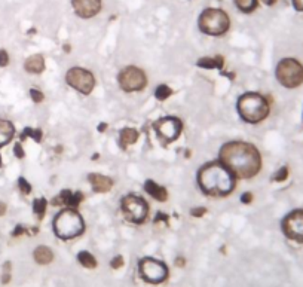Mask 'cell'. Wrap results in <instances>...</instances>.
Masks as SVG:
<instances>
[{
	"label": "cell",
	"mask_w": 303,
	"mask_h": 287,
	"mask_svg": "<svg viewBox=\"0 0 303 287\" xmlns=\"http://www.w3.org/2000/svg\"><path fill=\"white\" fill-rule=\"evenodd\" d=\"M220 162L225 164L233 176L241 179L254 177L262 168L259 151L244 141H230L220 149Z\"/></svg>",
	"instance_id": "6da1fadb"
},
{
	"label": "cell",
	"mask_w": 303,
	"mask_h": 287,
	"mask_svg": "<svg viewBox=\"0 0 303 287\" xmlns=\"http://www.w3.org/2000/svg\"><path fill=\"white\" fill-rule=\"evenodd\" d=\"M198 183L207 195L225 196L235 189V176L225 164L209 162L198 173Z\"/></svg>",
	"instance_id": "7a4b0ae2"
},
{
	"label": "cell",
	"mask_w": 303,
	"mask_h": 287,
	"mask_svg": "<svg viewBox=\"0 0 303 287\" xmlns=\"http://www.w3.org/2000/svg\"><path fill=\"white\" fill-rule=\"evenodd\" d=\"M238 112L248 124H259L269 115V103L257 93H247L238 100Z\"/></svg>",
	"instance_id": "3957f363"
},
{
	"label": "cell",
	"mask_w": 303,
	"mask_h": 287,
	"mask_svg": "<svg viewBox=\"0 0 303 287\" xmlns=\"http://www.w3.org/2000/svg\"><path fill=\"white\" fill-rule=\"evenodd\" d=\"M85 223L75 209H66L54 219V232L61 240H72L83 234Z\"/></svg>",
	"instance_id": "277c9868"
},
{
	"label": "cell",
	"mask_w": 303,
	"mask_h": 287,
	"mask_svg": "<svg viewBox=\"0 0 303 287\" xmlns=\"http://www.w3.org/2000/svg\"><path fill=\"white\" fill-rule=\"evenodd\" d=\"M198 27L202 33H205L208 36H222L229 30L230 19L223 9L207 8L199 15Z\"/></svg>",
	"instance_id": "5b68a950"
},
{
	"label": "cell",
	"mask_w": 303,
	"mask_h": 287,
	"mask_svg": "<svg viewBox=\"0 0 303 287\" xmlns=\"http://www.w3.org/2000/svg\"><path fill=\"white\" fill-rule=\"evenodd\" d=\"M277 79L288 90L297 88L303 83V66L294 58H284L277 66Z\"/></svg>",
	"instance_id": "8992f818"
},
{
	"label": "cell",
	"mask_w": 303,
	"mask_h": 287,
	"mask_svg": "<svg viewBox=\"0 0 303 287\" xmlns=\"http://www.w3.org/2000/svg\"><path fill=\"white\" fill-rule=\"evenodd\" d=\"M138 271H140L141 278L150 284H161L168 278L167 265L164 262L152 259V257H143L138 262Z\"/></svg>",
	"instance_id": "52a82bcc"
},
{
	"label": "cell",
	"mask_w": 303,
	"mask_h": 287,
	"mask_svg": "<svg viewBox=\"0 0 303 287\" xmlns=\"http://www.w3.org/2000/svg\"><path fill=\"white\" fill-rule=\"evenodd\" d=\"M122 211L130 222L143 223L149 214V206L141 196L128 195L122 199Z\"/></svg>",
	"instance_id": "ba28073f"
},
{
	"label": "cell",
	"mask_w": 303,
	"mask_h": 287,
	"mask_svg": "<svg viewBox=\"0 0 303 287\" xmlns=\"http://www.w3.org/2000/svg\"><path fill=\"white\" fill-rule=\"evenodd\" d=\"M117 82L120 85V88L127 93H134V91H141L146 83H147V77L144 75V72L138 67L130 66L127 69H124L119 77Z\"/></svg>",
	"instance_id": "9c48e42d"
},
{
	"label": "cell",
	"mask_w": 303,
	"mask_h": 287,
	"mask_svg": "<svg viewBox=\"0 0 303 287\" xmlns=\"http://www.w3.org/2000/svg\"><path fill=\"white\" fill-rule=\"evenodd\" d=\"M66 82L82 94H91L95 85L94 75L80 67L70 69L66 75Z\"/></svg>",
	"instance_id": "30bf717a"
},
{
	"label": "cell",
	"mask_w": 303,
	"mask_h": 287,
	"mask_svg": "<svg viewBox=\"0 0 303 287\" xmlns=\"http://www.w3.org/2000/svg\"><path fill=\"white\" fill-rule=\"evenodd\" d=\"M181 130H183L181 121L174 116L159 119L155 124V131L159 137V140L162 141V145H168V143H172L174 140H177Z\"/></svg>",
	"instance_id": "8fae6325"
},
{
	"label": "cell",
	"mask_w": 303,
	"mask_h": 287,
	"mask_svg": "<svg viewBox=\"0 0 303 287\" xmlns=\"http://www.w3.org/2000/svg\"><path fill=\"white\" fill-rule=\"evenodd\" d=\"M281 226L287 238L303 244V210H294L287 214Z\"/></svg>",
	"instance_id": "7c38bea8"
},
{
	"label": "cell",
	"mask_w": 303,
	"mask_h": 287,
	"mask_svg": "<svg viewBox=\"0 0 303 287\" xmlns=\"http://www.w3.org/2000/svg\"><path fill=\"white\" fill-rule=\"evenodd\" d=\"M76 15L80 18H93L101 11V0H72Z\"/></svg>",
	"instance_id": "4fadbf2b"
},
{
	"label": "cell",
	"mask_w": 303,
	"mask_h": 287,
	"mask_svg": "<svg viewBox=\"0 0 303 287\" xmlns=\"http://www.w3.org/2000/svg\"><path fill=\"white\" fill-rule=\"evenodd\" d=\"M82 199H83V193L82 192L72 193V191L64 189V191H61V193L58 195V198L52 199V204L54 206H66L69 209H76Z\"/></svg>",
	"instance_id": "5bb4252c"
},
{
	"label": "cell",
	"mask_w": 303,
	"mask_h": 287,
	"mask_svg": "<svg viewBox=\"0 0 303 287\" xmlns=\"http://www.w3.org/2000/svg\"><path fill=\"white\" fill-rule=\"evenodd\" d=\"M91 186L97 193H104L109 192L113 188V180L107 176H101V174H89L88 176Z\"/></svg>",
	"instance_id": "9a60e30c"
},
{
	"label": "cell",
	"mask_w": 303,
	"mask_h": 287,
	"mask_svg": "<svg viewBox=\"0 0 303 287\" xmlns=\"http://www.w3.org/2000/svg\"><path fill=\"white\" fill-rule=\"evenodd\" d=\"M24 69H25L28 73L40 75V73L45 70V58L42 57L40 54L28 57L25 60V63H24Z\"/></svg>",
	"instance_id": "2e32d148"
},
{
	"label": "cell",
	"mask_w": 303,
	"mask_h": 287,
	"mask_svg": "<svg viewBox=\"0 0 303 287\" xmlns=\"http://www.w3.org/2000/svg\"><path fill=\"white\" fill-rule=\"evenodd\" d=\"M144 191L147 192L149 195H152L156 201H161V203H164V201H167L168 199V192L165 188H162V186H159L156 182H153V180H147L146 183H144Z\"/></svg>",
	"instance_id": "e0dca14e"
},
{
	"label": "cell",
	"mask_w": 303,
	"mask_h": 287,
	"mask_svg": "<svg viewBox=\"0 0 303 287\" xmlns=\"http://www.w3.org/2000/svg\"><path fill=\"white\" fill-rule=\"evenodd\" d=\"M15 134V127L12 125V122L0 119V148L6 146Z\"/></svg>",
	"instance_id": "ac0fdd59"
},
{
	"label": "cell",
	"mask_w": 303,
	"mask_h": 287,
	"mask_svg": "<svg viewBox=\"0 0 303 287\" xmlns=\"http://www.w3.org/2000/svg\"><path fill=\"white\" fill-rule=\"evenodd\" d=\"M33 256H35V261L38 262L39 265H48L54 259L52 250L49 249V247H46V246H39L38 249L35 250Z\"/></svg>",
	"instance_id": "d6986e66"
},
{
	"label": "cell",
	"mask_w": 303,
	"mask_h": 287,
	"mask_svg": "<svg viewBox=\"0 0 303 287\" xmlns=\"http://www.w3.org/2000/svg\"><path fill=\"white\" fill-rule=\"evenodd\" d=\"M138 140V131L134 130V128H125L120 131L119 135V145L122 149H127L130 145H134L135 141Z\"/></svg>",
	"instance_id": "ffe728a7"
},
{
	"label": "cell",
	"mask_w": 303,
	"mask_h": 287,
	"mask_svg": "<svg viewBox=\"0 0 303 287\" xmlns=\"http://www.w3.org/2000/svg\"><path fill=\"white\" fill-rule=\"evenodd\" d=\"M196 64L199 67H202V69H223L225 60H223V57H220V55H217V57L214 58L204 57L201 58V60H198Z\"/></svg>",
	"instance_id": "44dd1931"
},
{
	"label": "cell",
	"mask_w": 303,
	"mask_h": 287,
	"mask_svg": "<svg viewBox=\"0 0 303 287\" xmlns=\"http://www.w3.org/2000/svg\"><path fill=\"white\" fill-rule=\"evenodd\" d=\"M77 261H79V264H80L82 267H85V268H97V261H95V257L89 251H85V250H83V251H79V253H77Z\"/></svg>",
	"instance_id": "7402d4cb"
},
{
	"label": "cell",
	"mask_w": 303,
	"mask_h": 287,
	"mask_svg": "<svg viewBox=\"0 0 303 287\" xmlns=\"http://www.w3.org/2000/svg\"><path fill=\"white\" fill-rule=\"evenodd\" d=\"M233 2H235L236 8L241 12H246V14L253 12L257 8V3H259V0H233Z\"/></svg>",
	"instance_id": "603a6c76"
},
{
	"label": "cell",
	"mask_w": 303,
	"mask_h": 287,
	"mask_svg": "<svg viewBox=\"0 0 303 287\" xmlns=\"http://www.w3.org/2000/svg\"><path fill=\"white\" fill-rule=\"evenodd\" d=\"M172 96V90H171L168 85H159L155 91V97L159 100V101H164L167 100L168 97Z\"/></svg>",
	"instance_id": "cb8c5ba5"
},
{
	"label": "cell",
	"mask_w": 303,
	"mask_h": 287,
	"mask_svg": "<svg viewBox=\"0 0 303 287\" xmlns=\"http://www.w3.org/2000/svg\"><path fill=\"white\" fill-rule=\"evenodd\" d=\"M33 211L39 216V219H43L45 213H46V199L45 198H38L33 203Z\"/></svg>",
	"instance_id": "d4e9b609"
},
{
	"label": "cell",
	"mask_w": 303,
	"mask_h": 287,
	"mask_svg": "<svg viewBox=\"0 0 303 287\" xmlns=\"http://www.w3.org/2000/svg\"><path fill=\"white\" fill-rule=\"evenodd\" d=\"M27 137H32L35 141L42 140V131L40 130H33V128H25L21 134V140H25Z\"/></svg>",
	"instance_id": "484cf974"
},
{
	"label": "cell",
	"mask_w": 303,
	"mask_h": 287,
	"mask_svg": "<svg viewBox=\"0 0 303 287\" xmlns=\"http://www.w3.org/2000/svg\"><path fill=\"white\" fill-rule=\"evenodd\" d=\"M11 281V262H6L3 265V275H2V283L8 284Z\"/></svg>",
	"instance_id": "4316f807"
},
{
	"label": "cell",
	"mask_w": 303,
	"mask_h": 287,
	"mask_svg": "<svg viewBox=\"0 0 303 287\" xmlns=\"http://www.w3.org/2000/svg\"><path fill=\"white\" fill-rule=\"evenodd\" d=\"M287 177H288V168H287V167H283V168H280L278 171L274 174L272 179H274L275 182H284Z\"/></svg>",
	"instance_id": "83f0119b"
},
{
	"label": "cell",
	"mask_w": 303,
	"mask_h": 287,
	"mask_svg": "<svg viewBox=\"0 0 303 287\" xmlns=\"http://www.w3.org/2000/svg\"><path fill=\"white\" fill-rule=\"evenodd\" d=\"M18 186H19V191L22 192L24 195H28L30 192H32V185L24 179V177H21L18 180Z\"/></svg>",
	"instance_id": "f1b7e54d"
},
{
	"label": "cell",
	"mask_w": 303,
	"mask_h": 287,
	"mask_svg": "<svg viewBox=\"0 0 303 287\" xmlns=\"http://www.w3.org/2000/svg\"><path fill=\"white\" fill-rule=\"evenodd\" d=\"M30 96H32V98H33V101H35V103H40V101H43V98H45L43 93H42V91H39V90H36V88H32V90H30Z\"/></svg>",
	"instance_id": "f546056e"
},
{
	"label": "cell",
	"mask_w": 303,
	"mask_h": 287,
	"mask_svg": "<svg viewBox=\"0 0 303 287\" xmlns=\"http://www.w3.org/2000/svg\"><path fill=\"white\" fill-rule=\"evenodd\" d=\"M110 267L113 269H119L124 267V257L120 256V254H117L116 257L112 259V262H110Z\"/></svg>",
	"instance_id": "4dcf8cb0"
},
{
	"label": "cell",
	"mask_w": 303,
	"mask_h": 287,
	"mask_svg": "<svg viewBox=\"0 0 303 287\" xmlns=\"http://www.w3.org/2000/svg\"><path fill=\"white\" fill-rule=\"evenodd\" d=\"M9 64V55L5 49H0V67H6Z\"/></svg>",
	"instance_id": "1f68e13d"
},
{
	"label": "cell",
	"mask_w": 303,
	"mask_h": 287,
	"mask_svg": "<svg viewBox=\"0 0 303 287\" xmlns=\"http://www.w3.org/2000/svg\"><path fill=\"white\" fill-rule=\"evenodd\" d=\"M205 213H207V209H205V207H199V209L196 207V209H192V210H190V214H192L193 217H202Z\"/></svg>",
	"instance_id": "d6a6232c"
},
{
	"label": "cell",
	"mask_w": 303,
	"mask_h": 287,
	"mask_svg": "<svg viewBox=\"0 0 303 287\" xmlns=\"http://www.w3.org/2000/svg\"><path fill=\"white\" fill-rule=\"evenodd\" d=\"M14 153H15V156L18 158V159H22L24 158V149H22V146H21V143H17L15 146H14Z\"/></svg>",
	"instance_id": "836d02e7"
},
{
	"label": "cell",
	"mask_w": 303,
	"mask_h": 287,
	"mask_svg": "<svg viewBox=\"0 0 303 287\" xmlns=\"http://www.w3.org/2000/svg\"><path fill=\"white\" fill-rule=\"evenodd\" d=\"M251 199H253V195H251L250 192L243 193V196H241V201H243L244 204H250V203H251Z\"/></svg>",
	"instance_id": "e575fe53"
},
{
	"label": "cell",
	"mask_w": 303,
	"mask_h": 287,
	"mask_svg": "<svg viewBox=\"0 0 303 287\" xmlns=\"http://www.w3.org/2000/svg\"><path fill=\"white\" fill-rule=\"evenodd\" d=\"M293 6H294L296 11L303 12V0H293Z\"/></svg>",
	"instance_id": "d590c367"
},
{
	"label": "cell",
	"mask_w": 303,
	"mask_h": 287,
	"mask_svg": "<svg viewBox=\"0 0 303 287\" xmlns=\"http://www.w3.org/2000/svg\"><path fill=\"white\" fill-rule=\"evenodd\" d=\"M24 234V228L22 226H17L14 232H12V237H18V235H22Z\"/></svg>",
	"instance_id": "8d00e7d4"
},
{
	"label": "cell",
	"mask_w": 303,
	"mask_h": 287,
	"mask_svg": "<svg viewBox=\"0 0 303 287\" xmlns=\"http://www.w3.org/2000/svg\"><path fill=\"white\" fill-rule=\"evenodd\" d=\"M185 262H186L185 257H177V259H175V264H177L178 267H185Z\"/></svg>",
	"instance_id": "74e56055"
},
{
	"label": "cell",
	"mask_w": 303,
	"mask_h": 287,
	"mask_svg": "<svg viewBox=\"0 0 303 287\" xmlns=\"http://www.w3.org/2000/svg\"><path fill=\"white\" fill-rule=\"evenodd\" d=\"M6 213V204L5 203H0V216H3Z\"/></svg>",
	"instance_id": "f35d334b"
},
{
	"label": "cell",
	"mask_w": 303,
	"mask_h": 287,
	"mask_svg": "<svg viewBox=\"0 0 303 287\" xmlns=\"http://www.w3.org/2000/svg\"><path fill=\"white\" fill-rule=\"evenodd\" d=\"M260 2H263L266 6H272V5H275V3H277V0H260Z\"/></svg>",
	"instance_id": "ab89813d"
},
{
	"label": "cell",
	"mask_w": 303,
	"mask_h": 287,
	"mask_svg": "<svg viewBox=\"0 0 303 287\" xmlns=\"http://www.w3.org/2000/svg\"><path fill=\"white\" fill-rule=\"evenodd\" d=\"M106 128H107V124H104V122L98 125V131H100V133H103V131L106 130Z\"/></svg>",
	"instance_id": "60d3db41"
},
{
	"label": "cell",
	"mask_w": 303,
	"mask_h": 287,
	"mask_svg": "<svg viewBox=\"0 0 303 287\" xmlns=\"http://www.w3.org/2000/svg\"><path fill=\"white\" fill-rule=\"evenodd\" d=\"M0 167H2V155H0Z\"/></svg>",
	"instance_id": "b9f144b4"
}]
</instances>
